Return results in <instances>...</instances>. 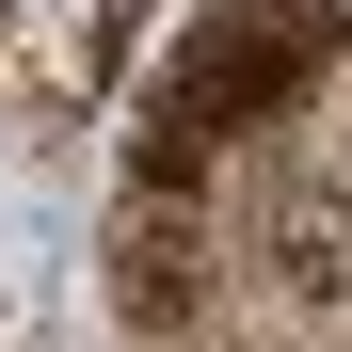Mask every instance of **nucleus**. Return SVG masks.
I'll return each mask as SVG.
<instances>
[{"mask_svg":"<svg viewBox=\"0 0 352 352\" xmlns=\"http://www.w3.org/2000/svg\"><path fill=\"white\" fill-rule=\"evenodd\" d=\"M208 288V224L176 208V176H144L129 208H112V305H129L144 336H176V305Z\"/></svg>","mask_w":352,"mask_h":352,"instance_id":"obj_2","label":"nucleus"},{"mask_svg":"<svg viewBox=\"0 0 352 352\" xmlns=\"http://www.w3.org/2000/svg\"><path fill=\"white\" fill-rule=\"evenodd\" d=\"M272 241H288V288H305V305H352V208L336 192H288Z\"/></svg>","mask_w":352,"mask_h":352,"instance_id":"obj_3","label":"nucleus"},{"mask_svg":"<svg viewBox=\"0 0 352 352\" xmlns=\"http://www.w3.org/2000/svg\"><path fill=\"white\" fill-rule=\"evenodd\" d=\"M305 16H352V0H305Z\"/></svg>","mask_w":352,"mask_h":352,"instance_id":"obj_4","label":"nucleus"},{"mask_svg":"<svg viewBox=\"0 0 352 352\" xmlns=\"http://www.w3.org/2000/svg\"><path fill=\"white\" fill-rule=\"evenodd\" d=\"M320 80V16L305 0H224V16L160 65V144H224L241 112H288Z\"/></svg>","mask_w":352,"mask_h":352,"instance_id":"obj_1","label":"nucleus"}]
</instances>
